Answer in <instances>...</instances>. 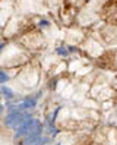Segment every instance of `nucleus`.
I'll return each instance as SVG.
<instances>
[{
	"label": "nucleus",
	"instance_id": "1a4fd4ad",
	"mask_svg": "<svg viewBox=\"0 0 117 145\" xmlns=\"http://www.w3.org/2000/svg\"><path fill=\"white\" fill-rule=\"evenodd\" d=\"M3 48H4V44H3V43H0V51H2Z\"/></svg>",
	"mask_w": 117,
	"mask_h": 145
},
{
	"label": "nucleus",
	"instance_id": "39448f33",
	"mask_svg": "<svg viewBox=\"0 0 117 145\" xmlns=\"http://www.w3.org/2000/svg\"><path fill=\"white\" fill-rule=\"evenodd\" d=\"M0 92L3 94L4 97H6V98H9V100H10V98H13V91H12L10 88H7V86H4V85H0Z\"/></svg>",
	"mask_w": 117,
	"mask_h": 145
},
{
	"label": "nucleus",
	"instance_id": "20e7f679",
	"mask_svg": "<svg viewBox=\"0 0 117 145\" xmlns=\"http://www.w3.org/2000/svg\"><path fill=\"white\" fill-rule=\"evenodd\" d=\"M35 104H37V97H28L26 100L18 103V104H16V107L21 108V110H25V108H32V107H35Z\"/></svg>",
	"mask_w": 117,
	"mask_h": 145
},
{
	"label": "nucleus",
	"instance_id": "423d86ee",
	"mask_svg": "<svg viewBox=\"0 0 117 145\" xmlns=\"http://www.w3.org/2000/svg\"><path fill=\"white\" fill-rule=\"evenodd\" d=\"M7 81H9V76H7L3 71H0V85L4 84V82H7Z\"/></svg>",
	"mask_w": 117,
	"mask_h": 145
},
{
	"label": "nucleus",
	"instance_id": "f03ea898",
	"mask_svg": "<svg viewBox=\"0 0 117 145\" xmlns=\"http://www.w3.org/2000/svg\"><path fill=\"white\" fill-rule=\"evenodd\" d=\"M41 125H40V122L38 120H35V119H28L24 125H21V126L18 127V132H16V138H25L26 135H29L31 132H34L35 129H38Z\"/></svg>",
	"mask_w": 117,
	"mask_h": 145
},
{
	"label": "nucleus",
	"instance_id": "6e6552de",
	"mask_svg": "<svg viewBox=\"0 0 117 145\" xmlns=\"http://www.w3.org/2000/svg\"><path fill=\"white\" fill-rule=\"evenodd\" d=\"M45 25H48V21H41V22H40V26H43V28Z\"/></svg>",
	"mask_w": 117,
	"mask_h": 145
},
{
	"label": "nucleus",
	"instance_id": "7ed1b4c3",
	"mask_svg": "<svg viewBox=\"0 0 117 145\" xmlns=\"http://www.w3.org/2000/svg\"><path fill=\"white\" fill-rule=\"evenodd\" d=\"M41 132H43V129H41V126L38 127V129H35L34 132H31L29 135H26L25 138H24V142L22 144L24 145H31V144H35L38 139L41 138Z\"/></svg>",
	"mask_w": 117,
	"mask_h": 145
},
{
	"label": "nucleus",
	"instance_id": "0eeeda50",
	"mask_svg": "<svg viewBox=\"0 0 117 145\" xmlns=\"http://www.w3.org/2000/svg\"><path fill=\"white\" fill-rule=\"evenodd\" d=\"M56 51H57V54H60V56H67V54H69V51H67L65 47H58Z\"/></svg>",
	"mask_w": 117,
	"mask_h": 145
},
{
	"label": "nucleus",
	"instance_id": "f257e3e1",
	"mask_svg": "<svg viewBox=\"0 0 117 145\" xmlns=\"http://www.w3.org/2000/svg\"><path fill=\"white\" fill-rule=\"evenodd\" d=\"M28 119H31V114L24 113V112H21V110H12V112L4 117V123H6L9 127H19Z\"/></svg>",
	"mask_w": 117,
	"mask_h": 145
}]
</instances>
